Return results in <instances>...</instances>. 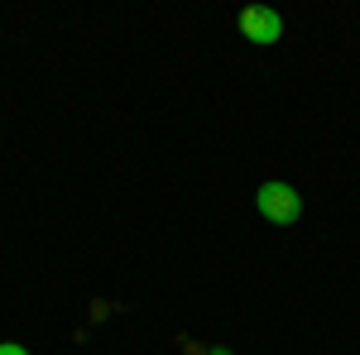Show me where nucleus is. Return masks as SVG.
<instances>
[{
	"mask_svg": "<svg viewBox=\"0 0 360 355\" xmlns=\"http://www.w3.org/2000/svg\"><path fill=\"white\" fill-rule=\"evenodd\" d=\"M255 207H259V217L274 221V226H293V221L303 217V192L293 188V183H259L255 188Z\"/></svg>",
	"mask_w": 360,
	"mask_h": 355,
	"instance_id": "obj_1",
	"label": "nucleus"
},
{
	"mask_svg": "<svg viewBox=\"0 0 360 355\" xmlns=\"http://www.w3.org/2000/svg\"><path fill=\"white\" fill-rule=\"evenodd\" d=\"M236 25H240V34H245L250 44H259V49H269V44L283 39V15L269 10V5H245Z\"/></svg>",
	"mask_w": 360,
	"mask_h": 355,
	"instance_id": "obj_2",
	"label": "nucleus"
},
{
	"mask_svg": "<svg viewBox=\"0 0 360 355\" xmlns=\"http://www.w3.org/2000/svg\"><path fill=\"white\" fill-rule=\"evenodd\" d=\"M0 355H29V346H20V341H0Z\"/></svg>",
	"mask_w": 360,
	"mask_h": 355,
	"instance_id": "obj_3",
	"label": "nucleus"
},
{
	"mask_svg": "<svg viewBox=\"0 0 360 355\" xmlns=\"http://www.w3.org/2000/svg\"><path fill=\"white\" fill-rule=\"evenodd\" d=\"M207 355H231V346H212V351H207Z\"/></svg>",
	"mask_w": 360,
	"mask_h": 355,
	"instance_id": "obj_4",
	"label": "nucleus"
}]
</instances>
